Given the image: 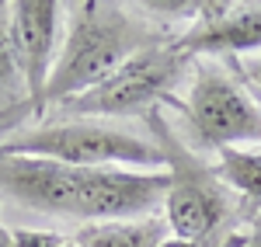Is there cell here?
<instances>
[{
	"label": "cell",
	"mask_w": 261,
	"mask_h": 247,
	"mask_svg": "<svg viewBox=\"0 0 261 247\" xmlns=\"http://www.w3.org/2000/svg\"><path fill=\"white\" fill-rule=\"evenodd\" d=\"M66 11L70 28L45 84V104H63L77 94H87L91 87L108 80L133 52L153 42L146 24H140V18H133L122 4L81 0Z\"/></svg>",
	"instance_id": "6da1fadb"
},
{
	"label": "cell",
	"mask_w": 261,
	"mask_h": 247,
	"mask_svg": "<svg viewBox=\"0 0 261 247\" xmlns=\"http://www.w3.org/2000/svg\"><path fill=\"white\" fill-rule=\"evenodd\" d=\"M150 125V140L161 150L164 171L171 178L167 199H164V219L174 237L185 240H199L202 247L220 237V230L241 212V202L233 199V191L223 185L216 167H209L195 150L181 140L164 119L161 108L143 115Z\"/></svg>",
	"instance_id": "7a4b0ae2"
},
{
	"label": "cell",
	"mask_w": 261,
	"mask_h": 247,
	"mask_svg": "<svg viewBox=\"0 0 261 247\" xmlns=\"http://www.w3.org/2000/svg\"><path fill=\"white\" fill-rule=\"evenodd\" d=\"M7 157H45L66 167H150L164 164L153 140H140L119 125L98 119H66L24 129L0 143Z\"/></svg>",
	"instance_id": "3957f363"
},
{
	"label": "cell",
	"mask_w": 261,
	"mask_h": 247,
	"mask_svg": "<svg viewBox=\"0 0 261 247\" xmlns=\"http://www.w3.org/2000/svg\"><path fill=\"white\" fill-rule=\"evenodd\" d=\"M188 60L174 49V42H150L140 52H133L119 70L60 104L66 119H119V115H146L161 101H171V91L178 84Z\"/></svg>",
	"instance_id": "277c9868"
},
{
	"label": "cell",
	"mask_w": 261,
	"mask_h": 247,
	"mask_svg": "<svg viewBox=\"0 0 261 247\" xmlns=\"http://www.w3.org/2000/svg\"><path fill=\"white\" fill-rule=\"evenodd\" d=\"M178 108L199 150L220 153L230 146L261 143V108L220 63L205 60L195 70L192 91Z\"/></svg>",
	"instance_id": "5b68a950"
},
{
	"label": "cell",
	"mask_w": 261,
	"mask_h": 247,
	"mask_svg": "<svg viewBox=\"0 0 261 247\" xmlns=\"http://www.w3.org/2000/svg\"><path fill=\"white\" fill-rule=\"evenodd\" d=\"M91 167H66L45 157H7L0 153V195L45 216L84 219Z\"/></svg>",
	"instance_id": "8992f818"
},
{
	"label": "cell",
	"mask_w": 261,
	"mask_h": 247,
	"mask_svg": "<svg viewBox=\"0 0 261 247\" xmlns=\"http://www.w3.org/2000/svg\"><path fill=\"white\" fill-rule=\"evenodd\" d=\"M63 4L53 0H18L11 4L14 52H18L24 94L35 112H45V84L56 63V32H60Z\"/></svg>",
	"instance_id": "52a82bcc"
},
{
	"label": "cell",
	"mask_w": 261,
	"mask_h": 247,
	"mask_svg": "<svg viewBox=\"0 0 261 247\" xmlns=\"http://www.w3.org/2000/svg\"><path fill=\"white\" fill-rule=\"evenodd\" d=\"M185 60L261 49V4H205L195 24L174 39Z\"/></svg>",
	"instance_id": "ba28073f"
},
{
	"label": "cell",
	"mask_w": 261,
	"mask_h": 247,
	"mask_svg": "<svg viewBox=\"0 0 261 247\" xmlns=\"http://www.w3.org/2000/svg\"><path fill=\"white\" fill-rule=\"evenodd\" d=\"M164 237H167V219L143 216V219L91 223L73 237V244L77 247H157Z\"/></svg>",
	"instance_id": "9c48e42d"
},
{
	"label": "cell",
	"mask_w": 261,
	"mask_h": 247,
	"mask_svg": "<svg viewBox=\"0 0 261 247\" xmlns=\"http://www.w3.org/2000/svg\"><path fill=\"white\" fill-rule=\"evenodd\" d=\"M216 174L223 178V185L230 191L241 195V206L261 212V150H251V146L220 150Z\"/></svg>",
	"instance_id": "30bf717a"
},
{
	"label": "cell",
	"mask_w": 261,
	"mask_h": 247,
	"mask_svg": "<svg viewBox=\"0 0 261 247\" xmlns=\"http://www.w3.org/2000/svg\"><path fill=\"white\" fill-rule=\"evenodd\" d=\"M24 87L21 80L18 52H14V28H11V4L0 0V91H18Z\"/></svg>",
	"instance_id": "8fae6325"
},
{
	"label": "cell",
	"mask_w": 261,
	"mask_h": 247,
	"mask_svg": "<svg viewBox=\"0 0 261 247\" xmlns=\"http://www.w3.org/2000/svg\"><path fill=\"white\" fill-rule=\"evenodd\" d=\"M11 240H14V247H63V244H66L63 233L28 230V227H11Z\"/></svg>",
	"instance_id": "7c38bea8"
},
{
	"label": "cell",
	"mask_w": 261,
	"mask_h": 247,
	"mask_svg": "<svg viewBox=\"0 0 261 247\" xmlns=\"http://www.w3.org/2000/svg\"><path fill=\"white\" fill-rule=\"evenodd\" d=\"M241 247H261V212L254 216V223H251V233L244 237V244Z\"/></svg>",
	"instance_id": "4fadbf2b"
},
{
	"label": "cell",
	"mask_w": 261,
	"mask_h": 247,
	"mask_svg": "<svg viewBox=\"0 0 261 247\" xmlns=\"http://www.w3.org/2000/svg\"><path fill=\"white\" fill-rule=\"evenodd\" d=\"M157 247H202V244L199 240H185V237H174V233H171V237H164Z\"/></svg>",
	"instance_id": "5bb4252c"
},
{
	"label": "cell",
	"mask_w": 261,
	"mask_h": 247,
	"mask_svg": "<svg viewBox=\"0 0 261 247\" xmlns=\"http://www.w3.org/2000/svg\"><path fill=\"white\" fill-rule=\"evenodd\" d=\"M244 73L261 87V56H258V60H247V63H244Z\"/></svg>",
	"instance_id": "9a60e30c"
},
{
	"label": "cell",
	"mask_w": 261,
	"mask_h": 247,
	"mask_svg": "<svg viewBox=\"0 0 261 247\" xmlns=\"http://www.w3.org/2000/svg\"><path fill=\"white\" fill-rule=\"evenodd\" d=\"M63 247H77V244H73V240H66V244H63Z\"/></svg>",
	"instance_id": "2e32d148"
}]
</instances>
